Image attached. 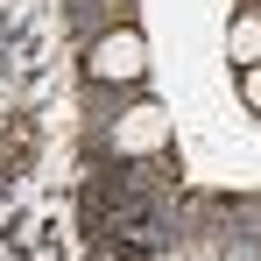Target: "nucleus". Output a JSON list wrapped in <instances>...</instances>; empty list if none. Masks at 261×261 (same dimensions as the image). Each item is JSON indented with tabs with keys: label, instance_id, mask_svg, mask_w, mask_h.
<instances>
[{
	"label": "nucleus",
	"instance_id": "3",
	"mask_svg": "<svg viewBox=\"0 0 261 261\" xmlns=\"http://www.w3.org/2000/svg\"><path fill=\"white\" fill-rule=\"evenodd\" d=\"M226 64H261V0H247L233 21H226Z\"/></svg>",
	"mask_w": 261,
	"mask_h": 261
},
{
	"label": "nucleus",
	"instance_id": "2",
	"mask_svg": "<svg viewBox=\"0 0 261 261\" xmlns=\"http://www.w3.org/2000/svg\"><path fill=\"white\" fill-rule=\"evenodd\" d=\"M163 141H170V113H163V106H148V99H134L127 113H113V127H106V148H113V155H127V163H148Z\"/></svg>",
	"mask_w": 261,
	"mask_h": 261
},
{
	"label": "nucleus",
	"instance_id": "5",
	"mask_svg": "<svg viewBox=\"0 0 261 261\" xmlns=\"http://www.w3.org/2000/svg\"><path fill=\"white\" fill-rule=\"evenodd\" d=\"M106 7H120V0H106Z\"/></svg>",
	"mask_w": 261,
	"mask_h": 261
},
{
	"label": "nucleus",
	"instance_id": "1",
	"mask_svg": "<svg viewBox=\"0 0 261 261\" xmlns=\"http://www.w3.org/2000/svg\"><path fill=\"white\" fill-rule=\"evenodd\" d=\"M85 78H92V85H113V92H134L141 78H148V36L134 29L127 14L106 21V29H92V43H85Z\"/></svg>",
	"mask_w": 261,
	"mask_h": 261
},
{
	"label": "nucleus",
	"instance_id": "4",
	"mask_svg": "<svg viewBox=\"0 0 261 261\" xmlns=\"http://www.w3.org/2000/svg\"><path fill=\"white\" fill-rule=\"evenodd\" d=\"M240 99H247V113H261V64L240 71Z\"/></svg>",
	"mask_w": 261,
	"mask_h": 261
}]
</instances>
